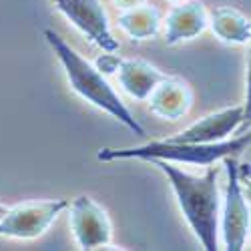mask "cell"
I'll return each instance as SVG.
<instances>
[{
	"instance_id": "1",
	"label": "cell",
	"mask_w": 251,
	"mask_h": 251,
	"mask_svg": "<svg viewBox=\"0 0 251 251\" xmlns=\"http://www.w3.org/2000/svg\"><path fill=\"white\" fill-rule=\"evenodd\" d=\"M157 169L171 183V189L175 193L177 205L185 221L189 223L191 231L199 239L205 251H217L219 249V211H221V199H219V167L207 165L203 175H193L181 167L171 165L169 161L153 159Z\"/></svg>"
},
{
	"instance_id": "2",
	"label": "cell",
	"mask_w": 251,
	"mask_h": 251,
	"mask_svg": "<svg viewBox=\"0 0 251 251\" xmlns=\"http://www.w3.org/2000/svg\"><path fill=\"white\" fill-rule=\"evenodd\" d=\"M43 36L47 40V45L50 47V50L54 52V56L58 58V62L62 65V69H65L71 89L80 99H85L93 107L111 115L113 119L123 123L127 129H131L135 135H139V137L147 135L145 127L135 119V115L127 109V104L121 100L117 91L111 87L107 76H104L93 62H89L82 54H78L67 40L60 34H56L52 28H45Z\"/></svg>"
},
{
	"instance_id": "3",
	"label": "cell",
	"mask_w": 251,
	"mask_h": 251,
	"mask_svg": "<svg viewBox=\"0 0 251 251\" xmlns=\"http://www.w3.org/2000/svg\"><path fill=\"white\" fill-rule=\"evenodd\" d=\"M251 135L243 133L239 137H229L219 143H177L169 139L151 141L141 147L129 149H100L97 153L99 161H119V159H139V161H169L185 165H213L225 157H239L249 147Z\"/></svg>"
},
{
	"instance_id": "4",
	"label": "cell",
	"mask_w": 251,
	"mask_h": 251,
	"mask_svg": "<svg viewBox=\"0 0 251 251\" xmlns=\"http://www.w3.org/2000/svg\"><path fill=\"white\" fill-rule=\"evenodd\" d=\"M221 161L227 169V191L223 211L219 213V235L227 251H241L249 235V205L237 173V157H225Z\"/></svg>"
},
{
	"instance_id": "5",
	"label": "cell",
	"mask_w": 251,
	"mask_h": 251,
	"mask_svg": "<svg viewBox=\"0 0 251 251\" xmlns=\"http://www.w3.org/2000/svg\"><path fill=\"white\" fill-rule=\"evenodd\" d=\"M69 207L67 199L26 201L6 209L0 217V237L10 239H36L47 233V229Z\"/></svg>"
},
{
	"instance_id": "6",
	"label": "cell",
	"mask_w": 251,
	"mask_h": 251,
	"mask_svg": "<svg viewBox=\"0 0 251 251\" xmlns=\"http://www.w3.org/2000/svg\"><path fill=\"white\" fill-rule=\"evenodd\" d=\"M52 4L102 52L119 50V40L111 30L109 14L100 0H52Z\"/></svg>"
},
{
	"instance_id": "7",
	"label": "cell",
	"mask_w": 251,
	"mask_h": 251,
	"mask_svg": "<svg viewBox=\"0 0 251 251\" xmlns=\"http://www.w3.org/2000/svg\"><path fill=\"white\" fill-rule=\"evenodd\" d=\"M69 225L78 249L107 247L113 239V225L107 211L89 195H78L69 203Z\"/></svg>"
},
{
	"instance_id": "8",
	"label": "cell",
	"mask_w": 251,
	"mask_h": 251,
	"mask_svg": "<svg viewBox=\"0 0 251 251\" xmlns=\"http://www.w3.org/2000/svg\"><path fill=\"white\" fill-rule=\"evenodd\" d=\"M245 121H247L245 107L243 104H235V107H225L215 113H209L199 121L191 123L187 129L167 139L177 143H219L231 137Z\"/></svg>"
},
{
	"instance_id": "9",
	"label": "cell",
	"mask_w": 251,
	"mask_h": 251,
	"mask_svg": "<svg viewBox=\"0 0 251 251\" xmlns=\"http://www.w3.org/2000/svg\"><path fill=\"white\" fill-rule=\"evenodd\" d=\"M163 25L165 43L179 45L183 40H191L207 30L209 14L199 0H183V2L173 4Z\"/></svg>"
},
{
	"instance_id": "10",
	"label": "cell",
	"mask_w": 251,
	"mask_h": 251,
	"mask_svg": "<svg viewBox=\"0 0 251 251\" xmlns=\"http://www.w3.org/2000/svg\"><path fill=\"white\" fill-rule=\"evenodd\" d=\"M147 100L153 115L167 121H179L189 113L193 104V93L183 78L165 75V78L159 80L157 87L149 93Z\"/></svg>"
},
{
	"instance_id": "11",
	"label": "cell",
	"mask_w": 251,
	"mask_h": 251,
	"mask_svg": "<svg viewBox=\"0 0 251 251\" xmlns=\"http://www.w3.org/2000/svg\"><path fill=\"white\" fill-rule=\"evenodd\" d=\"M117 78L121 82L123 91L137 100H147L149 93L157 87V82L165 78V73H161L151 62L141 58H121L117 67Z\"/></svg>"
},
{
	"instance_id": "12",
	"label": "cell",
	"mask_w": 251,
	"mask_h": 251,
	"mask_svg": "<svg viewBox=\"0 0 251 251\" xmlns=\"http://www.w3.org/2000/svg\"><path fill=\"white\" fill-rule=\"evenodd\" d=\"M119 28L133 40H147L157 36L163 20H161V12L159 8L143 2L139 6L121 10L119 14Z\"/></svg>"
},
{
	"instance_id": "13",
	"label": "cell",
	"mask_w": 251,
	"mask_h": 251,
	"mask_svg": "<svg viewBox=\"0 0 251 251\" xmlns=\"http://www.w3.org/2000/svg\"><path fill=\"white\" fill-rule=\"evenodd\" d=\"M209 26L213 34L227 45H245L251 36L249 18L235 8L219 6L209 14Z\"/></svg>"
},
{
	"instance_id": "14",
	"label": "cell",
	"mask_w": 251,
	"mask_h": 251,
	"mask_svg": "<svg viewBox=\"0 0 251 251\" xmlns=\"http://www.w3.org/2000/svg\"><path fill=\"white\" fill-rule=\"evenodd\" d=\"M119 62H121V56H117L115 52H104L97 58V69L104 75V76H109V75H115L117 73V67H119Z\"/></svg>"
},
{
	"instance_id": "15",
	"label": "cell",
	"mask_w": 251,
	"mask_h": 251,
	"mask_svg": "<svg viewBox=\"0 0 251 251\" xmlns=\"http://www.w3.org/2000/svg\"><path fill=\"white\" fill-rule=\"evenodd\" d=\"M113 2L121 8V10H127V8H133V6H139L143 2H147V0H113Z\"/></svg>"
},
{
	"instance_id": "16",
	"label": "cell",
	"mask_w": 251,
	"mask_h": 251,
	"mask_svg": "<svg viewBox=\"0 0 251 251\" xmlns=\"http://www.w3.org/2000/svg\"><path fill=\"white\" fill-rule=\"evenodd\" d=\"M6 209H8V205H4V203H0V217H2V215L6 213Z\"/></svg>"
},
{
	"instance_id": "17",
	"label": "cell",
	"mask_w": 251,
	"mask_h": 251,
	"mask_svg": "<svg viewBox=\"0 0 251 251\" xmlns=\"http://www.w3.org/2000/svg\"><path fill=\"white\" fill-rule=\"evenodd\" d=\"M167 2H171V4H177V2H183V0H167Z\"/></svg>"
}]
</instances>
